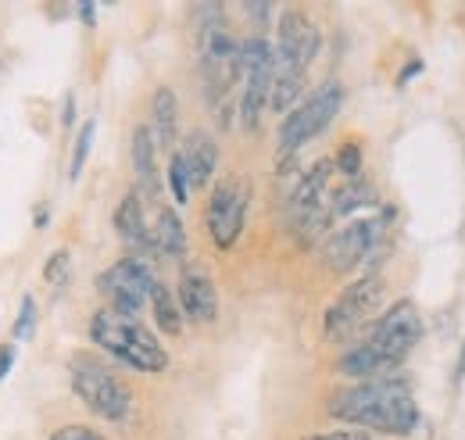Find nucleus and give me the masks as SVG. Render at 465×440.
<instances>
[{
  "instance_id": "obj_1",
  "label": "nucleus",
  "mask_w": 465,
  "mask_h": 440,
  "mask_svg": "<svg viewBox=\"0 0 465 440\" xmlns=\"http://www.w3.org/2000/svg\"><path fill=\"white\" fill-rule=\"evenodd\" d=\"M330 415L337 423H351L354 430H376L391 437H408L419 426V405L411 390L398 380H361L330 397Z\"/></svg>"
},
{
  "instance_id": "obj_2",
  "label": "nucleus",
  "mask_w": 465,
  "mask_h": 440,
  "mask_svg": "<svg viewBox=\"0 0 465 440\" xmlns=\"http://www.w3.org/2000/svg\"><path fill=\"white\" fill-rule=\"evenodd\" d=\"M422 340V315L411 301H394L365 333V340H358L348 347L337 362V369L351 380H380L387 369L401 365L408 355L419 347Z\"/></svg>"
},
{
  "instance_id": "obj_3",
  "label": "nucleus",
  "mask_w": 465,
  "mask_h": 440,
  "mask_svg": "<svg viewBox=\"0 0 465 440\" xmlns=\"http://www.w3.org/2000/svg\"><path fill=\"white\" fill-rule=\"evenodd\" d=\"M197 18V51H201V75H204V97L215 108L219 122H230V94L243 79L240 72V40H232L226 25L223 4H201L193 7Z\"/></svg>"
},
{
  "instance_id": "obj_4",
  "label": "nucleus",
  "mask_w": 465,
  "mask_h": 440,
  "mask_svg": "<svg viewBox=\"0 0 465 440\" xmlns=\"http://www.w3.org/2000/svg\"><path fill=\"white\" fill-rule=\"evenodd\" d=\"M319 44H322V36L308 11H301V7L280 11L276 44H272L276 47V79H272V97H269V108L276 115H291L301 105L304 79L319 55Z\"/></svg>"
},
{
  "instance_id": "obj_5",
  "label": "nucleus",
  "mask_w": 465,
  "mask_h": 440,
  "mask_svg": "<svg viewBox=\"0 0 465 440\" xmlns=\"http://www.w3.org/2000/svg\"><path fill=\"white\" fill-rule=\"evenodd\" d=\"M90 340L104 355H112L115 362L136 369V373H165L169 369L165 344L147 330L136 315H122L115 308H101L90 319Z\"/></svg>"
},
{
  "instance_id": "obj_6",
  "label": "nucleus",
  "mask_w": 465,
  "mask_h": 440,
  "mask_svg": "<svg viewBox=\"0 0 465 440\" xmlns=\"http://www.w3.org/2000/svg\"><path fill=\"white\" fill-rule=\"evenodd\" d=\"M341 105H344V86L337 79H330L315 94H308L291 115H283V125H280V155H276V165H280L283 175L293 172L301 147H308L319 133L330 129V122L341 115Z\"/></svg>"
},
{
  "instance_id": "obj_7",
  "label": "nucleus",
  "mask_w": 465,
  "mask_h": 440,
  "mask_svg": "<svg viewBox=\"0 0 465 440\" xmlns=\"http://www.w3.org/2000/svg\"><path fill=\"white\" fill-rule=\"evenodd\" d=\"M68 376L75 397L104 423H129L133 419V390L115 369H108L94 355H75L68 362Z\"/></svg>"
},
{
  "instance_id": "obj_8",
  "label": "nucleus",
  "mask_w": 465,
  "mask_h": 440,
  "mask_svg": "<svg viewBox=\"0 0 465 440\" xmlns=\"http://www.w3.org/2000/svg\"><path fill=\"white\" fill-rule=\"evenodd\" d=\"M394 219H398V212L383 208V215H376V219H354L348 225H341L337 233H330L322 240L326 269L337 275H348L358 265L376 262L383 255V247H387V233H391Z\"/></svg>"
},
{
  "instance_id": "obj_9",
  "label": "nucleus",
  "mask_w": 465,
  "mask_h": 440,
  "mask_svg": "<svg viewBox=\"0 0 465 440\" xmlns=\"http://www.w3.org/2000/svg\"><path fill=\"white\" fill-rule=\"evenodd\" d=\"M383 294H387V283L380 273H365L361 279H354L351 286H344V294L326 308L322 315V336L330 344H344L354 333L361 330L376 308L383 305Z\"/></svg>"
},
{
  "instance_id": "obj_10",
  "label": "nucleus",
  "mask_w": 465,
  "mask_h": 440,
  "mask_svg": "<svg viewBox=\"0 0 465 440\" xmlns=\"http://www.w3.org/2000/svg\"><path fill=\"white\" fill-rule=\"evenodd\" d=\"M251 179L247 175H226L223 183H215L208 208H204V225L208 236L219 251H232L243 225H247V212H251Z\"/></svg>"
},
{
  "instance_id": "obj_11",
  "label": "nucleus",
  "mask_w": 465,
  "mask_h": 440,
  "mask_svg": "<svg viewBox=\"0 0 465 440\" xmlns=\"http://www.w3.org/2000/svg\"><path fill=\"white\" fill-rule=\"evenodd\" d=\"M154 283H158V275L151 269V262L136 258V255L118 258L112 269H104L97 275V290L122 315H140L147 308V301H151V286Z\"/></svg>"
},
{
  "instance_id": "obj_12",
  "label": "nucleus",
  "mask_w": 465,
  "mask_h": 440,
  "mask_svg": "<svg viewBox=\"0 0 465 440\" xmlns=\"http://www.w3.org/2000/svg\"><path fill=\"white\" fill-rule=\"evenodd\" d=\"M330 179H333V158H319L304 168L293 183V190L287 194V222L297 225L312 208H319L330 194Z\"/></svg>"
},
{
  "instance_id": "obj_13",
  "label": "nucleus",
  "mask_w": 465,
  "mask_h": 440,
  "mask_svg": "<svg viewBox=\"0 0 465 440\" xmlns=\"http://www.w3.org/2000/svg\"><path fill=\"white\" fill-rule=\"evenodd\" d=\"M175 301L183 308V319H190V323H215L219 319V290H215L212 275L201 273V269L183 273Z\"/></svg>"
},
{
  "instance_id": "obj_14",
  "label": "nucleus",
  "mask_w": 465,
  "mask_h": 440,
  "mask_svg": "<svg viewBox=\"0 0 465 440\" xmlns=\"http://www.w3.org/2000/svg\"><path fill=\"white\" fill-rule=\"evenodd\" d=\"M115 233L122 236V244L136 255V258H151L154 255V240H151V222L143 212V201L136 190H129L115 208Z\"/></svg>"
},
{
  "instance_id": "obj_15",
  "label": "nucleus",
  "mask_w": 465,
  "mask_h": 440,
  "mask_svg": "<svg viewBox=\"0 0 465 440\" xmlns=\"http://www.w3.org/2000/svg\"><path fill=\"white\" fill-rule=\"evenodd\" d=\"M175 151H179L183 165L190 172V186H193V190H201V186L212 183V175H215V168H219V144H215L212 133L193 129V133L183 140V147H175Z\"/></svg>"
},
{
  "instance_id": "obj_16",
  "label": "nucleus",
  "mask_w": 465,
  "mask_h": 440,
  "mask_svg": "<svg viewBox=\"0 0 465 440\" xmlns=\"http://www.w3.org/2000/svg\"><path fill=\"white\" fill-rule=\"evenodd\" d=\"M129 151H133V175H136L140 194L158 201L162 197V165H158V144H154L147 125L133 129V147Z\"/></svg>"
},
{
  "instance_id": "obj_17",
  "label": "nucleus",
  "mask_w": 465,
  "mask_h": 440,
  "mask_svg": "<svg viewBox=\"0 0 465 440\" xmlns=\"http://www.w3.org/2000/svg\"><path fill=\"white\" fill-rule=\"evenodd\" d=\"M272 79H276V65L243 72V90H240V108H236V115H240L243 129H251V133L262 125V111L269 108Z\"/></svg>"
},
{
  "instance_id": "obj_18",
  "label": "nucleus",
  "mask_w": 465,
  "mask_h": 440,
  "mask_svg": "<svg viewBox=\"0 0 465 440\" xmlns=\"http://www.w3.org/2000/svg\"><path fill=\"white\" fill-rule=\"evenodd\" d=\"M151 136L158 144V151H173L175 155V140H179V97H175L173 86H158L154 97H151Z\"/></svg>"
},
{
  "instance_id": "obj_19",
  "label": "nucleus",
  "mask_w": 465,
  "mask_h": 440,
  "mask_svg": "<svg viewBox=\"0 0 465 440\" xmlns=\"http://www.w3.org/2000/svg\"><path fill=\"white\" fill-rule=\"evenodd\" d=\"M380 205V194H376V186L369 183V179H348L344 186H337V190H330V212H333V222L337 219H351V215H358V212H365V208H376Z\"/></svg>"
},
{
  "instance_id": "obj_20",
  "label": "nucleus",
  "mask_w": 465,
  "mask_h": 440,
  "mask_svg": "<svg viewBox=\"0 0 465 440\" xmlns=\"http://www.w3.org/2000/svg\"><path fill=\"white\" fill-rule=\"evenodd\" d=\"M151 240H154V255H162V258L186 255V225L175 208H158V215L151 222Z\"/></svg>"
},
{
  "instance_id": "obj_21",
  "label": "nucleus",
  "mask_w": 465,
  "mask_h": 440,
  "mask_svg": "<svg viewBox=\"0 0 465 440\" xmlns=\"http://www.w3.org/2000/svg\"><path fill=\"white\" fill-rule=\"evenodd\" d=\"M147 308L154 312V326L165 333V336H179V333H183V308H179L175 294L162 283V279L151 286V301H147Z\"/></svg>"
},
{
  "instance_id": "obj_22",
  "label": "nucleus",
  "mask_w": 465,
  "mask_h": 440,
  "mask_svg": "<svg viewBox=\"0 0 465 440\" xmlns=\"http://www.w3.org/2000/svg\"><path fill=\"white\" fill-rule=\"evenodd\" d=\"M94 136H97V118H86L75 133V147H72V158H68V179L79 183L83 168H86V158H90V147H94Z\"/></svg>"
},
{
  "instance_id": "obj_23",
  "label": "nucleus",
  "mask_w": 465,
  "mask_h": 440,
  "mask_svg": "<svg viewBox=\"0 0 465 440\" xmlns=\"http://www.w3.org/2000/svg\"><path fill=\"white\" fill-rule=\"evenodd\" d=\"M44 279L51 290H64L72 283V251H64V247L51 251V258L44 262Z\"/></svg>"
},
{
  "instance_id": "obj_24",
  "label": "nucleus",
  "mask_w": 465,
  "mask_h": 440,
  "mask_svg": "<svg viewBox=\"0 0 465 440\" xmlns=\"http://www.w3.org/2000/svg\"><path fill=\"white\" fill-rule=\"evenodd\" d=\"M165 175H169V194L175 197V205H186L190 201V172L183 165V158H179V151H175L173 158H169V165H165Z\"/></svg>"
},
{
  "instance_id": "obj_25",
  "label": "nucleus",
  "mask_w": 465,
  "mask_h": 440,
  "mask_svg": "<svg viewBox=\"0 0 465 440\" xmlns=\"http://www.w3.org/2000/svg\"><path fill=\"white\" fill-rule=\"evenodd\" d=\"M36 323H40V308H36V297L25 294L22 297V308H18V319L11 323V336L15 340H29L36 333Z\"/></svg>"
},
{
  "instance_id": "obj_26",
  "label": "nucleus",
  "mask_w": 465,
  "mask_h": 440,
  "mask_svg": "<svg viewBox=\"0 0 465 440\" xmlns=\"http://www.w3.org/2000/svg\"><path fill=\"white\" fill-rule=\"evenodd\" d=\"M333 168L344 172L348 179H358V172H361V147L358 144H344L337 151V158H333Z\"/></svg>"
},
{
  "instance_id": "obj_27",
  "label": "nucleus",
  "mask_w": 465,
  "mask_h": 440,
  "mask_svg": "<svg viewBox=\"0 0 465 440\" xmlns=\"http://www.w3.org/2000/svg\"><path fill=\"white\" fill-rule=\"evenodd\" d=\"M51 440H108L104 434H97V430H90V426H61L51 434Z\"/></svg>"
},
{
  "instance_id": "obj_28",
  "label": "nucleus",
  "mask_w": 465,
  "mask_h": 440,
  "mask_svg": "<svg viewBox=\"0 0 465 440\" xmlns=\"http://www.w3.org/2000/svg\"><path fill=\"white\" fill-rule=\"evenodd\" d=\"M243 15H247V18H254V25H262V29H265V25L272 22L276 7H272V4H243Z\"/></svg>"
},
{
  "instance_id": "obj_29",
  "label": "nucleus",
  "mask_w": 465,
  "mask_h": 440,
  "mask_svg": "<svg viewBox=\"0 0 465 440\" xmlns=\"http://www.w3.org/2000/svg\"><path fill=\"white\" fill-rule=\"evenodd\" d=\"M304 440H369L365 430H330V434H312Z\"/></svg>"
},
{
  "instance_id": "obj_30",
  "label": "nucleus",
  "mask_w": 465,
  "mask_h": 440,
  "mask_svg": "<svg viewBox=\"0 0 465 440\" xmlns=\"http://www.w3.org/2000/svg\"><path fill=\"white\" fill-rule=\"evenodd\" d=\"M11 369H15V344H0V384L4 376H11Z\"/></svg>"
},
{
  "instance_id": "obj_31",
  "label": "nucleus",
  "mask_w": 465,
  "mask_h": 440,
  "mask_svg": "<svg viewBox=\"0 0 465 440\" xmlns=\"http://www.w3.org/2000/svg\"><path fill=\"white\" fill-rule=\"evenodd\" d=\"M79 18H83V25H97V4H90V0H83L79 7Z\"/></svg>"
},
{
  "instance_id": "obj_32",
  "label": "nucleus",
  "mask_w": 465,
  "mask_h": 440,
  "mask_svg": "<svg viewBox=\"0 0 465 440\" xmlns=\"http://www.w3.org/2000/svg\"><path fill=\"white\" fill-rule=\"evenodd\" d=\"M419 72H422V61H411V65H408L405 72H401V75H398V83H401V86H405V83H411V75H419Z\"/></svg>"
},
{
  "instance_id": "obj_33",
  "label": "nucleus",
  "mask_w": 465,
  "mask_h": 440,
  "mask_svg": "<svg viewBox=\"0 0 465 440\" xmlns=\"http://www.w3.org/2000/svg\"><path fill=\"white\" fill-rule=\"evenodd\" d=\"M33 225H36V229H44V225H47V208H40V212H36V222H33Z\"/></svg>"
}]
</instances>
